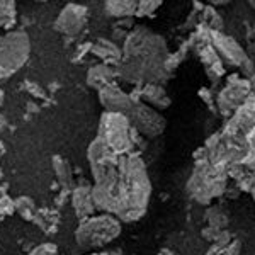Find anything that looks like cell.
<instances>
[{"label":"cell","instance_id":"16","mask_svg":"<svg viewBox=\"0 0 255 255\" xmlns=\"http://www.w3.org/2000/svg\"><path fill=\"white\" fill-rule=\"evenodd\" d=\"M15 19V5L12 2H0V27H9Z\"/></svg>","mask_w":255,"mask_h":255},{"label":"cell","instance_id":"10","mask_svg":"<svg viewBox=\"0 0 255 255\" xmlns=\"http://www.w3.org/2000/svg\"><path fill=\"white\" fill-rule=\"evenodd\" d=\"M92 53L96 56H99L101 60H104L106 63L109 61H119L121 60V49H119L113 41L108 39H99L96 44L92 46Z\"/></svg>","mask_w":255,"mask_h":255},{"label":"cell","instance_id":"18","mask_svg":"<svg viewBox=\"0 0 255 255\" xmlns=\"http://www.w3.org/2000/svg\"><path fill=\"white\" fill-rule=\"evenodd\" d=\"M14 211H15V203L2 192V194H0V215L7 216V215H12Z\"/></svg>","mask_w":255,"mask_h":255},{"label":"cell","instance_id":"19","mask_svg":"<svg viewBox=\"0 0 255 255\" xmlns=\"http://www.w3.org/2000/svg\"><path fill=\"white\" fill-rule=\"evenodd\" d=\"M160 7V2H138V15H151Z\"/></svg>","mask_w":255,"mask_h":255},{"label":"cell","instance_id":"21","mask_svg":"<svg viewBox=\"0 0 255 255\" xmlns=\"http://www.w3.org/2000/svg\"><path fill=\"white\" fill-rule=\"evenodd\" d=\"M220 255H240V242L238 240L230 242L228 245L223 247V250H221Z\"/></svg>","mask_w":255,"mask_h":255},{"label":"cell","instance_id":"25","mask_svg":"<svg viewBox=\"0 0 255 255\" xmlns=\"http://www.w3.org/2000/svg\"><path fill=\"white\" fill-rule=\"evenodd\" d=\"M92 255H108V254H92Z\"/></svg>","mask_w":255,"mask_h":255},{"label":"cell","instance_id":"8","mask_svg":"<svg viewBox=\"0 0 255 255\" xmlns=\"http://www.w3.org/2000/svg\"><path fill=\"white\" fill-rule=\"evenodd\" d=\"M72 206L75 209L77 216H79L82 221L89 220V218L94 215V211L97 209L96 201H94V194H92V187H87V186L77 187L72 194Z\"/></svg>","mask_w":255,"mask_h":255},{"label":"cell","instance_id":"6","mask_svg":"<svg viewBox=\"0 0 255 255\" xmlns=\"http://www.w3.org/2000/svg\"><path fill=\"white\" fill-rule=\"evenodd\" d=\"M87 24V9L77 3H68L55 20V29L67 36H77Z\"/></svg>","mask_w":255,"mask_h":255},{"label":"cell","instance_id":"23","mask_svg":"<svg viewBox=\"0 0 255 255\" xmlns=\"http://www.w3.org/2000/svg\"><path fill=\"white\" fill-rule=\"evenodd\" d=\"M2 101H3V92L0 90V104H2Z\"/></svg>","mask_w":255,"mask_h":255},{"label":"cell","instance_id":"13","mask_svg":"<svg viewBox=\"0 0 255 255\" xmlns=\"http://www.w3.org/2000/svg\"><path fill=\"white\" fill-rule=\"evenodd\" d=\"M138 10V2H106V12L113 17L123 19V17H129V15L136 14Z\"/></svg>","mask_w":255,"mask_h":255},{"label":"cell","instance_id":"7","mask_svg":"<svg viewBox=\"0 0 255 255\" xmlns=\"http://www.w3.org/2000/svg\"><path fill=\"white\" fill-rule=\"evenodd\" d=\"M99 101L106 108V113H116L123 114V116H129V113L133 111L134 101L136 99L128 96L126 92H123L118 85H108L106 89L99 90Z\"/></svg>","mask_w":255,"mask_h":255},{"label":"cell","instance_id":"14","mask_svg":"<svg viewBox=\"0 0 255 255\" xmlns=\"http://www.w3.org/2000/svg\"><path fill=\"white\" fill-rule=\"evenodd\" d=\"M53 168H55L56 179L60 180V184H63V186L72 184V168H70L67 160L61 157H53Z\"/></svg>","mask_w":255,"mask_h":255},{"label":"cell","instance_id":"12","mask_svg":"<svg viewBox=\"0 0 255 255\" xmlns=\"http://www.w3.org/2000/svg\"><path fill=\"white\" fill-rule=\"evenodd\" d=\"M141 96H143L145 101H148L150 104H153V106H157V108H160V109H165L167 106L170 104V99L165 96V90H163L157 84L146 85V87L143 89Z\"/></svg>","mask_w":255,"mask_h":255},{"label":"cell","instance_id":"2","mask_svg":"<svg viewBox=\"0 0 255 255\" xmlns=\"http://www.w3.org/2000/svg\"><path fill=\"white\" fill-rule=\"evenodd\" d=\"M121 233V221L113 215H99L84 220L75 232V240L85 249H99L111 244Z\"/></svg>","mask_w":255,"mask_h":255},{"label":"cell","instance_id":"17","mask_svg":"<svg viewBox=\"0 0 255 255\" xmlns=\"http://www.w3.org/2000/svg\"><path fill=\"white\" fill-rule=\"evenodd\" d=\"M208 221H209V226L218 228V230H221L226 223H228L226 216L221 213V209H218V208H211L208 211Z\"/></svg>","mask_w":255,"mask_h":255},{"label":"cell","instance_id":"4","mask_svg":"<svg viewBox=\"0 0 255 255\" xmlns=\"http://www.w3.org/2000/svg\"><path fill=\"white\" fill-rule=\"evenodd\" d=\"M99 139L114 153H131L133 136H131V123L123 114L104 113L99 125Z\"/></svg>","mask_w":255,"mask_h":255},{"label":"cell","instance_id":"1","mask_svg":"<svg viewBox=\"0 0 255 255\" xmlns=\"http://www.w3.org/2000/svg\"><path fill=\"white\" fill-rule=\"evenodd\" d=\"M89 162L96 180L92 194L97 209L119 221H136L145 215L151 186L141 158L114 153L96 138L89 146Z\"/></svg>","mask_w":255,"mask_h":255},{"label":"cell","instance_id":"9","mask_svg":"<svg viewBox=\"0 0 255 255\" xmlns=\"http://www.w3.org/2000/svg\"><path fill=\"white\" fill-rule=\"evenodd\" d=\"M114 77H116V72L109 65H96L87 72V84L92 89L102 90L108 85H113Z\"/></svg>","mask_w":255,"mask_h":255},{"label":"cell","instance_id":"15","mask_svg":"<svg viewBox=\"0 0 255 255\" xmlns=\"http://www.w3.org/2000/svg\"><path fill=\"white\" fill-rule=\"evenodd\" d=\"M14 203H15V211H17L24 220H34L36 206H34V203H32V199H29V197H19Z\"/></svg>","mask_w":255,"mask_h":255},{"label":"cell","instance_id":"20","mask_svg":"<svg viewBox=\"0 0 255 255\" xmlns=\"http://www.w3.org/2000/svg\"><path fill=\"white\" fill-rule=\"evenodd\" d=\"M58 254V249H56L55 245H51V244H44V245H41L38 247V249H34L29 255H56Z\"/></svg>","mask_w":255,"mask_h":255},{"label":"cell","instance_id":"22","mask_svg":"<svg viewBox=\"0 0 255 255\" xmlns=\"http://www.w3.org/2000/svg\"><path fill=\"white\" fill-rule=\"evenodd\" d=\"M158 255H175V254L170 252V250H162V252H160Z\"/></svg>","mask_w":255,"mask_h":255},{"label":"cell","instance_id":"24","mask_svg":"<svg viewBox=\"0 0 255 255\" xmlns=\"http://www.w3.org/2000/svg\"><path fill=\"white\" fill-rule=\"evenodd\" d=\"M252 197H254V201H255V187L252 189Z\"/></svg>","mask_w":255,"mask_h":255},{"label":"cell","instance_id":"11","mask_svg":"<svg viewBox=\"0 0 255 255\" xmlns=\"http://www.w3.org/2000/svg\"><path fill=\"white\" fill-rule=\"evenodd\" d=\"M216 46L220 49L221 56H225V60L232 61V63H242L245 58L244 51L240 49V46L233 41L232 38H220L216 41Z\"/></svg>","mask_w":255,"mask_h":255},{"label":"cell","instance_id":"3","mask_svg":"<svg viewBox=\"0 0 255 255\" xmlns=\"http://www.w3.org/2000/svg\"><path fill=\"white\" fill-rule=\"evenodd\" d=\"M31 43L26 32L12 31L0 36V79H7L29 60Z\"/></svg>","mask_w":255,"mask_h":255},{"label":"cell","instance_id":"5","mask_svg":"<svg viewBox=\"0 0 255 255\" xmlns=\"http://www.w3.org/2000/svg\"><path fill=\"white\" fill-rule=\"evenodd\" d=\"M128 119L146 138H157L165 129V119L160 116L153 108H150L138 99L134 101L133 111L129 113Z\"/></svg>","mask_w":255,"mask_h":255}]
</instances>
